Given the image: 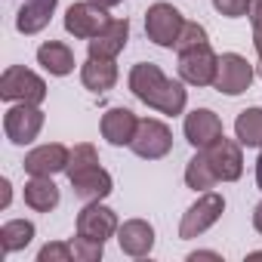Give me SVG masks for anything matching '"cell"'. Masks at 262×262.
<instances>
[{"mask_svg": "<svg viewBox=\"0 0 262 262\" xmlns=\"http://www.w3.org/2000/svg\"><path fill=\"white\" fill-rule=\"evenodd\" d=\"M129 93H133L139 102H145L148 108L161 111V114H182L185 102H188V90L179 80H170L155 62H139L129 68Z\"/></svg>", "mask_w": 262, "mask_h": 262, "instance_id": "1", "label": "cell"}, {"mask_svg": "<svg viewBox=\"0 0 262 262\" xmlns=\"http://www.w3.org/2000/svg\"><path fill=\"white\" fill-rule=\"evenodd\" d=\"M0 99L4 102H28L40 105L47 99V83L40 74H34L25 65H10L0 74Z\"/></svg>", "mask_w": 262, "mask_h": 262, "instance_id": "2", "label": "cell"}, {"mask_svg": "<svg viewBox=\"0 0 262 262\" xmlns=\"http://www.w3.org/2000/svg\"><path fill=\"white\" fill-rule=\"evenodd\" d=\"M225 213V198L216 194V191H204L182 216L179 222V237L182 241H191V237H201L204 231H210Z\"/></svg>", "mask_w": 262, "mask_h": 262, "instance_id": "3", "label": "cell"}, {"mask_svg": "<svg viewBox=\"0 0 262 262\" xmlns=\"http://www.w3.org/2000/svg\"><path fill=\"white\" fill-rule=\"evenodd\" d=\"M185 28V19L182 13L173 7V4H151L148 13H145V34L151 43L164 47V50H176V40Z\"/></svg>", "mask_w": 262, "mask_h": 262, "instance_id": "4", "label": "cell"}, {"mask_svg": "<svg viewBox=\"0 0 262 262\" xmlns=\"http://www.w3.org/2000/svg\"><path fill=\"white\" fill-rule=\"evenodd\" d=\"M129 148H133L139 158L145 161H161L170 155L173 148V133H170V126L158 117H142L139 126H136V136L133 142H129Z\"/></svg>", "mask_w": 262, "mask_h": 262, "instance_id": "5", "label": "cell"}, {"mask_svg": "<svg viewBox=\"0 0 262 262\" xmlns=\"http://www.w3.org/2000/svg\"><path fill=\"white\" fill-rule=\"evenodd\" d=\"M43 129V111L40 105H28V102H16L13 108H7L4 114V133L13 145H28L40 136Z\"/></svg>", "mask_w": 262, "mask_h": 262, "instance_id": "6", "label": "cell"}, {"mask_svg": "<svg viewBox=\"0 0 262 262\" xmlns=\"http://www.w3.org/2000/svg\"><path fill=\"white\" fill-rule=\"evenodd\" d=\"M216 68H219V56L210 50V43L179 53V77L191 86H213Z\"/></svg>", "mask_w": 262, "mask_h": 262, "instance_id": "7", "label": "cell"}, {"mask_svg": "<svg viewBox=\"0 0 262 262\" xmlns=\"http://www.w3.org/2000/svg\"><path fill=\"white\" fill-rule=\"evenodd\" d=\"M108 13L105 7L93 4V0H80V4H71L65 13V31L77 40H93L99 31H105L108 25Z\"/></svg>", "mask_w": 262, "mask_h": 262, "instance_id": "8", "label": "cell"}, {"mask_svg": "<svg viewBox=\"0 0 262 262\" xmlns=\"http://www.w3.org/2000/svg\"><path fill=\"white\" fill-rule=\"evenodd\" d=\"M253 65L241 56V53H222L219 56V68H216V80L213 86L225 96H241L250 90L253 83Z\"/></svg>", "mask_w": 262, "mask_h": 262, "instance_id": "9", "label": "cell"}, {"mask_svg": "<svg viewBox=\"0 0 262 262\" xmlns=\"http://www.w3.org/2000/svg\"><path fill=\"white\" fill-rule=\"evenodd\" d=\"M117 228H120L117 213L111 207H105L102 201H86V207L77 213V234H83V237L105 244L108 237L117 234Z\"/></svg>", "mask_w": 262, "mask_h": 262, "instance_id": "10", "label": "cell"}, {"mask_svg": "<svg viewBox=\"0 0 262 262\" xmlns=\"http://www.w3.org/2000/svg\"><path fill=\"white\" fill-rule=\"evenodd\" d=\"M204 155H207V161H210V167H213V173H216L219 182H237V179H241V173H244L241 142L222 136V139H216L210 148H204Z\"/></svg>", "mask_w": 262, "mask_h": 262, "instance_id": "11", "label": "cell"}, {"mask_svg": "<svg viewBox=\"0 0 262 262\" xmlns=\"http://www.w3.org/2000/svg\"><path fill=\"white\" fill-rule=\"evenodd\" d=\"M185 139H188V145H194L198 151H204V148H210L216 139H222L225 133H222V120H219V114L216 111H210V108H194L191 114H185Z\"/></svg>", "mask_w": 262, "mask_h": 262, "instance_id": "12", "label": "cell"}, {"mask_svg": "<svg viewBox=\"0 0 262 262\" xmlns=\"http://www.w3.org/2000/svg\"><path fill=\"white\" fill-rule=\"evenodd\" d=\"M68 158H71V148L59 145V142H50V145H37L25 155V173L28 176H56V173H65L68 170Z\"/></svg>", "mask_w": 262, "mask_h": 262, "instance_id": "13", "label": "cell"}, {"mask_svg": "<svg viewBox=\"0 0 262 262\" xmlns=\"http://www.w3.org/2000/svg\"><path fill=\"white\" fill-rule=\"evenodd\" d=\"M129 40V22L126 19H111L105 31H99L93 40H86L90 59H117Z\"/></svg>", "mask_w": 262, "mask_h": 262, "instance_id": "14", "label": "cell"}, {"mask_svg": "<svg viewBox=\"0 0 262 262\" xmlns=\"http://www.w3.org/2000/svg\"><path fill=\"white\" fill-rule=\"evenodd\" d=\"M68 182H71V188H74V194H77L80 201H102V198H108V194L114 191L111 173H108L105 167H99V164L71 173Z\"/></svg>", "mask_w": 262, "mask_h": 262, "instance_id": "15", "label": "cell"}, {"mask_svg": "<svg viewBox=\"0 0 262 262\" xmlns=\"http://www.w3.org/2000/svg\"><path fill=\"white\" fill-rule=\"evenodd\" d=\"M136 126H139V117L129 111V108H123V105H117V108H108L105 114H102V139L108 142V145H129L133 142V136H136Z\"/></svg>", "mask_w": 262, "mask_h": 262, "instance_id": "16", "label": "cell"}, {"mask_svg": "<svg viewBox=\"0 0 262 262\" xmlns=\"http://www.w3.org/2000/svg\"><path fill=\"white\" fill-rule=\"evenodd\" d=\"M117 244L126 256H148L155 250V228L145 222V219H126L120 228H117Z\"/></svg>", "mask_w": 262, "mask_h": 262, "instance_id": "17", "label": "cell"}, {"mask_svg": "<svg viewBox=\"0 0 262 262\" xmlns=\"http://www.w3.org/2000/svg\"><path fill=\"white\" fill-rule=\"evenodd\" d=\"M56 7H59V0H25L16 13V31L19 34H40L50 25Z\"/></svg>", "mask_w": 262, "mask_h": 262, "instance_id": "18", "label": "cell"}, {"mask_svg": "<svg viewBox=\"0 0 262 262\" xmlns=\"http://www.w3.org/2000/svg\"><path fill=\"white\" fill-rule=\"evenodd\" d=\"M80 83L90 93H96V96L114 90V83H117V65H114V59H86L80 65Z\"/></svg>", "mask_w": 262, "mask_h": 262, "instance_id": "19", "label": "cell"}, {"mask_svg": "<svg viewBox=\"0 0 262 262\" xmlns=\"http://www.w3.org/2000/svg\"><path fill=\"white\" fill-rule=\"evenodd\" d=\"M37 65L43 71H50L53 77H65L74 71V53L62 40H47L37 47Z\"/></svg>", "mask_w": 262, "mask_h": 262, "instance_id": "20", "label": "cell"}, {"mask_svg": "<svg viewBox=\"0 0 262 262\" xmlns=\"http://www.w3.org/2000/svg\"><path fill=\"white\" fill-rule=\"evenodd\" d=\"M25 204L34 213H50L59 207V188L53 182V176H31V182H25Z\"/></svg>", "mask_w": 262, "mask_h": 262, "instance_id": "21", "label": "cell"}, {"mask_svg": "<svg viewBox=\"0 0 262 262\" xmlns=\"http://www.w3.org/2000/svg\"><path fill=\"white\" fill-rule=\"evenodd\" d=\"M234 136L244 148H262V108H244L234 120Z\"/></svg>", "mask_w": 262, "mask_h": 262, "instance_id": "22", "label": "cell"}, {"mask_svg": "<svg viewBox=\"0 0 262 262\" xmlns=\"http://www.w3.org/2000/svg\"><path fill=\"white\" fill-rule=\"evenodd\" d=\"M31 241H34V222H28V219H10L0 228V247H4V253H19Z\"/></svg>", "mask_w": 262, "mask_h": 262, "instance_id": "23", "label": "cell"}, {"mask_svg": "<svg viewBox=\"0 0 262 262\" xmlns=\"http://www.w3.org/2000/svg\"><path fill=\"white\" fill-rule=\"evenodd\" d=\"M216 182H219V179H216V173H213L207 155L198 151V155L185 164V185H188L191 191H210Z\"/></svg>", "mask_w": 262, "mask_h": 262, "instance_id": "24", "label": "cell"}, {"mask_svg": "<svg viewBox=\"0 0 262 262\" xmlns=\"http://www.w3.org/2000/svg\"><path fill=\"white\" fill-rule=\"evenodd\" d=\"M68 244H71V253H74L77 262H96V259H102V253H105V244H102V241H93V237H83V234L71 237Z\"/></svg>", "mask_w": 262, "mask_h": 262, "instance_id": "25", "label": "cell"}, {"mask_svg": "<svg viewBox=\"0 0 262 262\" xmlns=\"http://www.w3.org/2000/svg\"><path fill=\"white\" fill-rule=\"evenodd\" d=\"M99 164V155H96V148L90 145V142H80V145H74L71 148V158H68V176L71 173H77V170H86V167H96Z\"/></svg>", "mask_w": 262, "mask_h": 262, "instance_id": "26", "label": "cell"}, {"mask_svg": "<svg viewBox=\"0 0 262 262\" xmlns=\"http://www.w3.org/2000/svg\"><path fill=\"white\" fill-rule=\"evenodd\" d=\"M201 43H210V37H207V28H204L201 22H185L182 34H179V40H176V53H182V50H191V47H201Z\"/></svg>", "mask_w": 262, "mask_h": 262, "instance_id": "27", "label": "cell"}, {"mask_svg": "<svg viewBox=\"0 0 262 262\" xmlns=\"http://www.w3.org/2000/svg\"><path fill=\"white\" fill-rule=\"evenodd\" d=\"M247 16H250V25H253V47H256V56H259L256 74L262 77V0H253Z\"/></svg>", "mask_w": 262, "mask_h": 262, "instance_id": "28", "label": "cell"}, {"mask_svg": "<svg viewBox=\"0 0 262 262\" xmlns=\"http://www.w3.org/2000/svg\"><path fill=\"white\" fill-rule=\"evenodd\" d=\"M37 262H74L71 244H62V241H56V244H47V247H40V253H37Z\"/></svg>", "mask_w": 262, "mask_h": 262, "instance_id": "29", "label": "cell"}, {"mask_svg": "<svg viewBox=\"0 0 262 262\" xmlns=\"http://www.w3.org/2000/svg\"><path fill=\"white\" fill-rule=\"evenodd\" d=\"M250 4H253V0H213L216 13L225 16V19H241V16H247V13H250Z\"/></svg>", "mask_w": 262, "mask_h": 262, "instance_id": "30", "label": "cell"}, {"mask_svg": "<svg viewBox=\"0 0 262 262\" xmlns=\"http://www.w3.org/2000/svg\"><path fill=\"white\" fill-rule=\"evenodd\" d=\"M10 201H13V185H10V179H0V210H7Z\"/></svg>", "mask_w": 262, "mask_h": 262, "instance_id": "31", "label": "cell"}, {"mask_svg": "<svg viewBox=\"0 0 262 262\" xmlns=\"http://www.w3.org/2000/svg\"><path fill=\"white\" fill-rule=\"evenodd\" d=\"M198 259H213V262H222V256H219V253H213V250H198V253H191V256H188V262H198Z\"/></svg>", "mask_w": 262, "mask_h": 262, "instance_id": "32", "label": "cell"}, {"mask_svg": "<svg viewBox=\"0 0 262 262\" xmlns=\"http://www.w3.org/2000/svg\"><path fill=\"white\" fill-rule=\"evenodd\" d=\"M253 228L262 234V201L256 204V210H253Z\"/></svg>", "mask_w": 262, "mask_h": 262, "instance_id": "33", "label": "cell"}, {"mask_svg": "<svg viewBox=\"0 0 262 262\" xmlns=\"http://www.w3.org/2000/svg\"><path fill=\"white\" fill-rule=\"evenodd\" d=\"M256 185H259V191H262V151H259V158H256Z\"/></svg>", "mask_w": 262, "mask_h": 262, "instance_id": "34", "label": "cell"}, {"mask_svg": "<svg viewBox=\"0 0 262 262\" xmlns=\"http://www.w3.org/2000/svg\"><path fill=\"white\" fill-rule=\"evenodd\" d=\"M93 4H99V7H105V10H111V7L123 4V0H93Z\"/></svg>", "mask_w": 262, "mask_h": 262, "instance_id": "35", "label": "cell"}, {"mask_svg": "<svg viewBox=\"0 0 262 262\" xmlns=\"http://www.w3.org/2000/svg\"><path fill=\"white\" fill-rule=\"evenodd\" d=\"M250 259H262V250H256V253H250Z\"/></svg>", "mask_w": 262, "mask_h": 262, "instance_id": "36", "label": "cell"}]
</instances>
